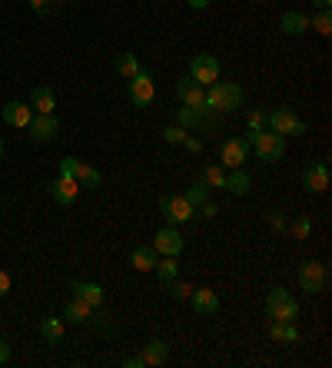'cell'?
<instances>
[{"label":"cell","mask_w":332,"mask_h":368,"mask_svg":"<svg viewBox=\"0 0 332 368\" xmlns=\"http://www.w3.org/2000/svg\"><path fill=\"white\" fill-rule=\"evenodd\" d=\"M40 335H44L47 342H60L63 338V319H44V322H40Z\"/></svg>","instance_id":"obj_28"},{"label":"cell","mask_w":332,"mask_h":368,"mask_svg":"<svg viewBox=\"0 0 332 368\" xmlns=\"http://www.w3.org/2000/svg\"><path fill=\"white\" fill-rule=\"evenodd\" d=\"M302 186H306V193H326V186H329V166H326V159H319L313 166H306L302 173Z\"/></svg>","instance_id":"obj_13"},{"label":"cell","mask_w":332,"mask_h":368,"mask_svg":"<svg viewBox=\"0 0 332 368\" xmlns=\"http://www.w3.org/2000/svg\"><path fill=\"white\" fill-rule=\"evenodd\" d=\"M123 365H126V368H147V362H143V355H130Z\"/></svg>","instance_id":"obj_40"},{"label":"cell","mask_w":332,"mask_h":368,"mask_svg":"<svg viewBox=\"0 0 332 368\" xmlns=\"http://www.w3.org/2000/svg\"><path fill=\"white\" fill-rule=\"evenodd\" d=\"M153 249H156V256H180L183 249H186V243H183L180 229L166 226V229H160L153 236Z\"/></svg>","instance_id":"obj_10"},{"label":"cell","mask_w":332,"mask_h":368,"mask_svg":"<svg viewBox=\"0 0 332 368\" xmlns=\"http://www.w3.org/2000/svg\"><path fill=\"white\" fill-rule=\"evenodd\" d=\"M153 96H156V87H153V73L140 70L136 77H130V100L136 107H150Z\"/></svg>","instance_id":"obj_9"},{"label":"cell","mask_w":332,"mask_h":368,"mask_svg":"<svg viewBox=\"0 0 332 368\" xmlns=\"http://www.w3.org/2000/svg\"><path fill=\"white\" fill-rule=\"evenodd\" d=\"M197 213H199V216H206V219H213V216L219 213V209H216V206H213V202L206 200V202H203V206H199V209H197Z\"/></svg>","instance_id":"obj_38"},{"label":"cell","mask_w":332,"mask_h":368,"mask_svg":"<svg viewBox=\"0 0 332 368\" xmlns=\"http://www.w3.org/2000/svg\"><path fill=\"white\" fill-rule=\"evenodd\" d=\"M176 96H180L183 107H193V109L206 107V87H203V83H197L193 77L176 83Z\"/></svg>","instance_id":"obj_11"},{"label":"cell","mask_w":332,"mask_h":368,"mask_svg":"<svg viewBox=\"0 0 332 368\" xmlns=\"http://www.w3.org/2000/svg\"><path fill=\"white\" fill-rule=\"evenodd\" d=\"M0 159H3V139H0Z\"/></svg>","instance_id":"obj_44"},{"label":"cell","mask_w":332,"mask_h":368,"mask_svg":"<svg viewBox=\"0 0 332 368\" xmlns=\"http://www.w3.org/2000/svg\"><path fill=\"white\" fill-rule=\"evenodd\" d=\"M326 265L322 262H302L299 265V286H302V292H309V295H316V292H322L326 289Z\"/></svg>","instance_id":"obj_7"},{"label":"cell","mask_w":332,"mask_h":368,"mask_svg":"<svg viewBox=\"0 0 332 368\" xmlns=\"http://www.w3.org/2000/svg\"><path fill=\"white\" fill-rule=\"evenodd\" d=\"M90 315H93V306H90V302H83L80 295H70V302H67V308H63V319H70V322L83 325V322H90Z\"/></svg>","instance_id":"obj_17"},{"label":"cell","mask_w":332,"mask_h":368,"mask_svg":"<svg viewBox=\"0 0 332 368\" xmlns=\"http://www.w3.org/2000/svg\"><path fill=\"white\" fill-rule=\"evenodd\" d=\"M246 156H249V143H246V137H233L223 143V153H219V159H223V166L236 169L246 163Z\"/></svg>","instance_id":"obj_12"},{"label":"cell","mask_w":332,"mask_h":368,"mask_svg":"<svg viewBox=\"0 0 332 368\" xmlns=\"http://www.w3.org/2000/svg\"><path fill=\"white\" fill-rule=\"evenodd\" d=\"M190 299H193V312H197V315H213V312L219 308V295L213 289H206V286H203V289H193Z\"/></svg>","instance_id":"obj_16"},{"label":"cell","mask_w":332,"mask_h":368,"mask_svg":"<svg viewBox=\"0 0 332 368\" xmlns=\"http://www.w3.org/2000/svg\"><path fill=\"white\" fill-rule=\"evenodd\" d=\"M183 200L190 202V206H193V209H199V206H203V202L210 200V186H203V179H199L197 186H190V189H186V193H183Z\"/></svg>","instance_id":"obj_26"},{"label":"cell","mask_w":332,"mask_h":368,"mask_svg":"<svg viewBox=\"0 0 332 368\" xmlns=\"http://www.w3.org/2000/svg\"><path fill=\"white\" fill-rule=\"evenodd\" d=\"M76 166H80V159H74V156L60 159V176H70V179H74V176H76Z\"/></svg>","instance_id":"obj_35"},{"label":"cell","mask_w":332,"mask_h":368,"mask_svg":"<svg viewBox=\"0 0 332 368\" xmlns=\"http://www.w3.org/2000/svg\"><path fill=\"white\" fill-rule=\"evenodd\" d=\"M316 3L322 7V10H329V3H332V0H316Z\"/></svg>","instance_id":"obj_43"},{"label":"cell","mask_w":332,"mask_h":368,"mask_svg":"<svg viewBox=\"0 0 332 368\" xmlns=\"http://www.w3.org/2000/svg\"><path fill=\"white\" fill-rule=\"evenodd\" d=\"M70 292H74V295H80L83 302H90L93 308L103 306V299H106V292L100 289V286H93V282H70Z\"/></svg>","instance_id":"obj_20"},{"label":"cell","mask_w":332,"mask_h":368,"mask_svg":"<svg viewBox=\"0 0 332 368\" xmlns=\"http://www.w3.org/2000/svg\"><path fill=\"white\" fill-rule=\"evenodd\" d=\"M246 143L253 146L259 153V159H266V163H276V159H283V153H286V137H279V133H246Z\"/></svg>","instance_id":"obj_3"},{"label":"cell","mask_w":332,"mask_h":368,"mask_svg":"<svg viewBox=\"0 0 332 368\" xmlns=\"http://www.w3.org/2000/svg\"><path fill=\"white\" fill-rule=\"evenodd\" d=\"M143 362L147 365H166L169 362V345H166L163 338H153L143 345Z\"/></svg>","instance_id":"obj_19"},{"label":"cell","mask_w":332,"mask_h":368,"mask_svg":"<svg viewBox=\"0 0 332 368\" xmlns=\"http://www.w3.org/2000/svg\"><path fill=\"white\" fill-rule=\"evenodd\" d=\"M33 120V107H27V103H17V100H10V103H3V123L7 126H17V130H27Z\"/></svg>","instance_id":"obj_14"},{"label":"cell","mask_w":332,"mask_h":368,"mask_svg":"<svg viewBox=\"0 0 332 368\" xmlns=\"http://www.w3.org/2000/svg\"><path fill=\"white\" fill-rule=\"evenodd\" d=\"M266 315H269L272 322H296L299 302L286 289H269V295H266Z\"/></svg>","instance_id":"obj_2"},{"label":"cell","mask_w":332,"mask_h":368,"mask_svg":"<svg viewBox=\"0 0 332 368\" xmlns=\"http://www.w3.org/2000/svg\"><path fill=\"white\" fill-rule=\"evenodd\" d=\"M160 213H163V219L169 222V226H183V222H190V219L197 216V209H193L190 202L183 200V196H173V193H166L163 200H160Z\"/></svg>","instance_id":"obj_5"},{"label":"cell","mask_w":332,"mask_h":368,"mask_svg":"<svg viewBox=\"0 0 332 368\" xmlns=\"http://www.w3.org/2000/svg\"><path fill=\"white\" fill-rule=\"evenodd\" d=\"M246 126H249V133H263V130H266V113H263V109H253V113L246 116Z\"/></svg>","instance_id":"obj_32"},{"label":"cell","mask_w":332,"mask_h":368,"mask_svg":"<svg viewBox=\"0 0 332 368\" xmlns=\"http://www.w3.org/2000/svg\"><path fill=\"white\" fill-rule=\"evenodd\" d=\"M50 3H53V0H31V10H33V14H47V10H50Z\"/></svg>","instance_id":"obj_36"},{"label":"cell","mask_w":332,"mask_h":368,"mask_svg":"<svg viewBox=\"0 0 332 368\" xmlns=\"http://www.w3.org/2000/svg\"><path fill=\"white\" fill-rule=\"evenodd\" d=\"M113 70L120 73L123 80H130L140 73V60H136L133 53H117V60H113Z\"/></svg>","instance_id":"obj_24"},{"label":"cell","mask_w":332,"mask_h":368,"mask_svg":"<svg viewBox=\"0 0 332 368\" xmlns=\"http://www.w3.org/2000/svg\"><path fill=\"white\" fill-rule=\"evenodd\" d=\"M309 27H313L316 33H322V37H329L332 33V14L329 10H319L316 17H309Z\"/></svg>","instance_id":"obj_29"},{"label":"cell","mask_w":332,"mask_h":368,"mask_svg":"<svg viewBox=\"0 0 332 368\" xmlns=\"http://www.w3.org/2000/svg\"><path fill=\"white\" fill-rule=\"evenodd\" d=\"M223 179H226L223 166H206V173H203V183H210V189H223Z\"/></svg>","instance_id":"obj_31"},{"label":"cell","mask_w":332,"mask_h":368,"mask_svg":"<svg viewBox=\"0 0 332 368\" xmlns=\"http://www.w3.org/2000/svg\"><path fill=\"white\" fill-rule=\"evenodd\" d=\"M31 107L37 109V113H53V107H57V100H53V90H50V87H33Z\"/></svg>","instance_id":"obj_23"},{"label":"cell","mask_w":332,"mask_h":368,"mask_svg":"<svg viewBox=\"0 0 332 368\" xmlns=\"http://www.w3.org/2000/svg\"><path fill=\"white\" fill-rule=\"evenodd\" d=\"M130 265H133L136 272H153V265H156V249H153V245H136L133 252H130Z\"/></svg>","instance_id":"obj_18"},{"label":"cell","mask_w":332,"mask_h":368,"mask_svg":"<svg viewBox=\"0 0 332 368\" xmlns=\"http://www.w3.org/2000/svg\"><path fill=\"white\" fill-rule=\"evenodd\" d=\"M309 232H313V222H309L306 216H299V219L292 222V236H296V239H309Z\"/></svg>","instance_id":"obj_33"},{"label":"cell","mask_w":332,"mask_h":368,"mask_svg":"<svg viewBox=\"0 0 332 368\" xmlns=\"http://www.w3.org/2000/svg\"><path fill=\"white\" fill-rule=\"evenodd\" d=\"M50 196L60 202V206H70V202L80 196V183L70 179V176H57V183L50 186Z\"/></svg>","instance_id":"obj_15"},{"label":"cell","mask_w":332,"mask_h":368,"mask_svg":"<svg viewBox=\"0 0 332 368\" xmlns=\"http://www.w3.org/2000/svg\"><path fill=\"white\" fill-rule=\"evenodd\" d=\"M266 126H269L272 133H279V137H306L309 133V126L289 107H279V109H272V113H266Z\"/></svg>","instance_id":"obj_4"},{"label":"cell","mask_w":332,"mask_h":368,"mask_svg":"<svg viewBox=\"0 0 332 368\" xmlns=\"http://www.w3.org/2000/svg\"><path fill=\"white\" fill-rule=\"evenodd\" d=\"M183 143H186V150H190V153H199V150H203V139H197V137H186Z\"/></svg>","instance_id":"obj_39"},{"label":"cell","mask_w":332,"mask_h":368,"mask_svg":"<svg viewBox=\"0 0 332 368\" xmlns=\"http://www.w3.org/2000/svg\"><path fill=\"white\" fill-rule=\"evenodd\" d=\"M80 186H100V169L90 166V163H80L76 166V176H74Z\"/></svg>","instance_id":"obj_27"},{"label":"cell","mask_w":332,"mask_h":368,"mask_svg":"<svg viewBox=\"0 0 332 368\" xmlns=\"http://www.w3.org/2000/svg\"><path fill=\"white\" fill-rule=\"evenodd\" d=\"M190 292H193V286H190V282H176V279H169V282H166V295H169V299H190Z\"/></svg>","instance_id":"obj_30"},{"label":"cell","mask_w":332,"mask_h":368,"mask_svg":"<svg viewBox=\"0 0 332 368\" xmlns=\"http://www.w3.org/2000/svg\"><path fill=\"white\" fill-rule=\"evenodd\" d=\"M153 272L160 276V282H169V279H176V272H180V265H176V256H163V259H156Z\"/></svg>","instance_id":"obj_25"},{"label":"cell","mask_w":332,"mask_h":368,"mask_svg":"<svg viewBox=\"0 0 332 368\" xmlns=\"http://www.w3.org/2000/svg\"><path fill=\"white\" fill-rule=\"evenodd\" d=\"M27 130H31L33 143H50V139H57V133H60V123H57L53 113H37Z\"/></svg>","instance_id":"obj_8"},{"label":"cell","mask_w":332,"mask_h":368,"mask_svg":"<svg viewBox=\"0 0 332 368\" xmlns=\"http://www.w3.org/2000/svg\"><path fill=\"white\" fill-rule=\"evenodd\" d=\"M186 3H190L193 10H206V7H210V0H186Z\"/></svg>","instance_id":"obj_42"},{"label":"cell","mask_w":332,"mask_h":368,"mask_svg":"<svg viewBox=\"0 0 332 368\" xmlns=\"http://www.w3.org/2000/svg\"><path fill=\"white\" fill-rule=\"evenodd\" d=\"M279 24H283V30H286L289 37H299V33H306V30H309V17H306V14H299V10H286Z\"/></svg>","instance_id":"obj_22"},{"label":"cell","mask_w":332,"mask_h":368,"mask_svg":"<svg viewBox=\"0 0 332 368\" xmlns=\"http://www.w3.org/2000/svg\"><path fill=\"white\" fill-rule=\"evenodd\" d=\"M190 77L203 83V87H210L219 80V60L213 57V53H197L193 60H190Z\"/></svg>","instance_id":"obj_6"},{"label":"cell","mask_w":332,"mask_h":368,"mask_svg":"<svg viewBox=\"0 0 332 368\" xmlns=\"http://www.w3.org/2000/svg\"><path fill=\"white\" fill-rule=\"evenodd\" d=\"M249 176H246V173H242V166H236L233 169V173H226V179H223V189H226V193H233V196H246V193H249Z\"/></svg>","instance_id":"obj_21"},{"label":"cell","mask_w":332,"mask_h":368,"mask_svg":"<svg viewBox=\"0 0 332 368\" xmlns=\"http://www.w3.org/2000/svg\"><path fill=\"white\" fill-rule=\"evenodd\" d=\"M7 362H10V342L0 338V365H7Z\"/></svg>","instance_id":"obj_37"},{"label":"cell","mask_w":332,"mask_h":368,"mask_svg":"<svg viewBox=\"0 0 332 368\" xmlns=\"http://www.w3.org/2000/svg\"><path fill=\"white\" fill-rule=\"evenodd\" d=\"M242 100H246V93H242L240 83H229V80H216L210 83V90H206V107L213 113H236L242 107Z\"/></svg>","instance_id":"obj_1"},{"label":"cell","mask_w":332,"mask_h":368,"mask_svg":"<svg viewBox=\"0 0 332 368\" xmlns=\"http://www.w3.org/2000/svg\"><path fill=\"white\" fill-rule=\"evenodd\" d=\"M7 292H10V276H7V272L0 269V299H3Z\"/></svg>","instance_id":"obj_41"},{"label":"cell","mask_w":332,"mask_h":368,"mask_svg":"<svg viewBox=\"0 0 332 368\" xmlns=\"http://www.w3.org/2000/svg\"><path fill=\"white\" fill-rule=\"evenodd\" d=\"M163 139H166V143H183V139H186V133H183V126H166Z\"/></svg>","instance_id":"obj_34"}]
</instances>
